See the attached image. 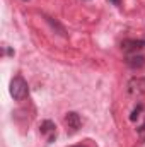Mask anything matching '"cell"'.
<instances>
[{
	"label": "cell",
	"instance_id": "8",
	"mask_svg": "<svg viewBox=\"0 0 145 147\" xmlns=\"http://www.w3.org/2000/svg\"><path fill=\"white\" fill-rule=\"evenodd\" d=\"M24 2H28V0H24Z\"/></svg>",
	"mask_w": 145,
	"mask_h": 147
},
{
	"label": "cell",
	"instance_id": "2",
	"mask_svg": "<svg viewBox=\"0 0 145 147\" xmlns=\"http://www.w3.org/2000/svg\"><path fill=\"white\" fill-rule=\"evenodd\" d=\"M121 48L126 51H137L145 48V39H125L121 43Z\"/></svg>",
	"mask_w": 145,
	"mask_h": 147
},
{
	"label": "cell",
	"instance_id": "6",
	"mask_svg": "<svg viewBox=\"0 0 145 147\" xmlns=\"http://www.w3.org/2000/svg\"><path fill=\"white\" fill-rule=\"evenodd\" d=\"M109 2H111L113 5H119V0H109Z\"/></svg>",
	"mask_w": 145,
	"mask_h": 147
},
{
	"label": "cell",
	"instance_id": "3",
	"mask_svg": "<svg viewBox=\"0 0 145 147\" xmlns=\"http://www.w3.org/2000/svg\"><path fill=\"white\" fill-rule=\"evenodd\" d=\"M55 128H56V127H55V123H53V121H50V120H44V121L41 123V127H39L41 134H43V135H46L50 142H53V139H55V135H56V134H55Z\"/></svg>",
	"mask_w": 145,
	"mask_h": 147
},
{
	"label": "cell",
	"instance_id": "4",
	"mask_svg": "<svg viewBox=\"0 0 145 147\" xmlns=\"http://www.w3.org/2000/svg\"><path fill=\"white\" fill-rule=\"evenodd\" d=\"M65 123L68 125V128H72V130H77L79 127H80V116L75 113V111H70V113H67L65 115Z\"/></svg>",
	"mask_w": 145,
	"mask_h": 147
},
{
	"label": "cell",
	"instance_id": "1",
	"mask_svg": "<svg viewBox=\"0 0 145 147\" xmlns=\"http://www.w3.org/2000/svg\"><path fill=\"white\" fill-rule=\"evenodd\" d=\"M10 94L17 101H21V99H24L28 96V84H26V80L22 77L17 75V77L12 79V82H10Z\"/></svg>",
	"mask_w": 145,
	"mask_h": 147
},
{
	"label": "cell",
	"instance_id": "7",
	"mask_svg": "<svg viewBox=\"0 0 145 147\" xmlns=\"http://www.w3.org/2000/svg\"><path fill=\"white\" fill-rule=\"evenodd\" d=\"M72 147H87L85 144H79V146H72Z\"/></svg>",
	"mask_w": 145,
	"mask_h": 147
},
{
	"label": "cell",
	"instance_id": "5",
	"mask_svg": "<svg viewBox=\"0 0 145 147\" xmlns=\"http://www.w3.org/2000/svg\"><path fill=\"white\" fill-rule=\"evenodd\" d=\"M126 65L132 67V69H140V67L145 65V57H142V55H130L126 58Z\"/></svg>",
	"mask_w": 145,
	"mask_h": 147
}]
</instances>
